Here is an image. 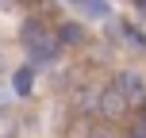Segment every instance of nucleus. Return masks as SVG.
Returning <instances> with one entry per match:
<instances>
[{
  "mask_svg": "<svg viewBox=\"0 0 146 138\" xmlns=\"http://www.w3.org/2000/svg\"><path fill=\"white\" fill-rule=\"evenodd\" d=\"M19 38H23V46L31 54V65H54L58 61V38H54V31L42 19H27Z\"/></svg>",
  "mask_w": 146,
  "mask_h": 138,
  "instance_id": "nucleus-1",
  "label": "nucleus"
},
{
  "mask_svg": "<svg viewBox=\"0 0 146 138\" xmlns=\"http://www.w3.org/2000/svg\"><path fill=\"white\" fill-rule=\"evenodd\" d=\"M111 88H115L127 104H139L142 96H146V77H142L139 69H119L115 77H111Z\"/></svg>",
  "mask_w": 146,
  "mask_h": 138,
  "instance_id": "nucleus-2",
  "label": "nucleus"
},
{
  "mask_svg": "<svg viewBox=\"0 0 146 138\" xmlns=\"http://www.w3.org/2000/svg\"><path fill=\"white\" fill-rule=\"evenodd\" d=\"M123 108H131V104L123 100V96L115 92V88H104V92H96V111L100 115H108V119H115V115H123Z\"/></svg>",
  "mask_w": 146,
  "mask_h": 138,
  "instance_id": "nucleus-3",
  "label": "nucleus"
},
{
  "mask_svg": "<svg viewBox=\"0 0 146 138\" xmlns=\"http://www.w3.org/2000/svg\"><path fill=\"white\" fill-rule=\"evenodd\" d=\"M111 31L119 35V42H127L131 50H142L146 54V31H139L135 23H123V19H111Z\"/></svg>",
  "mask_w": 146,
  "mask_h": 138,
  "instance_id": "nucleus-4",
  "label": "nucleus"
},
{
  "mask_svg": "<svg viewBox=\"0 0 146 138\" xmlns=\"http://www.w3.org/2000/svg\"><path fill=\"white\" fill-rule=\"evenodd\" d=\"M69 4L77 8L85 19H96V23L111 19V4H108V0H69Z\"/></svg>",
  "mask_w": 146,
  "mask_h": 138,
  "instance_id": "nucleus-5",
  "label": "nucleus"
},
{
  "mask_svg": "<svg viewBox=\"0 0 146 138\" xmlns=\"http://www.w3.org/2000/svg\"><path fill=\"white\" fill-rule=\"evenodd\" d=\"M54 38H58V46H81L85 42V27L81 23H62L54 31Z\"/></svg>",
  "mask_w": 146,
  "mask_h": 138,
  "instance_id": "nucleus-6",
  "label": "nucleus"
},
{
  "mask_svg": "<svg viewBox=\"0 0 146 138\" xmlns=\"http://www.w3.org/2000/svg\"><path fill=\"white\" fill-rule=\"evenodd\" d=\"M35 69H38V65H31V61L15 69V77H12V88H15L19 96H27L31 88H35Z\"/></svg>",
  "mask_w": 146,
  "mask_h": 138,
  "instance_id": "nucleus-7",
  "label": "nucleus"
},
{
  "mask_svg": "<svg viewBox=\"0 0 146 138\" xmlns=\"http://www.w3.org/2000/svg\"><path fill=\"white\" fill-rule=\"evenodd\" d=\"M127 138H146V123H142V119L131 127V131H127Z\"/></svg>",
  "mask_w": 146,
  "mask_h": 138,
  "instance_id": "nucleus-8",
  "label": "nucleus"
},
{
  "mask_svg": "<svg viewBox=\"0 0 146 138\" xmlns=\"http://www.w3.org/2000/svg\"><path fill=\"white\" fill-rule=\"evenodd\" d=\"M8 104H12V92H8V88H0V108H8Z\"/></svg>",
  "mask_w": 146,
  "mask_h": 138,
  "instance_id": "nucleus-9",
  "label": "nucleus"
},
{
  "mask_svg": "<svg viewBox=\"0 0 146 138\" xmlns=\"http://www.w3.org/2000/svg\"><path fill=\"white\" fill-rule=\"evenodd\" d=\"M139 119H142V123H146V96H142V100H139Z\"/></svg>",
  "mask_w": 146,
  "mask_h": 138,
  "instance_id": "nucleus-10",
  "label": "nucleus"
},
{
  "mask_svg": "<svg viewBox=\"0 0 146 138\" xmlns=\"http://www.w3.org/2000/svg\"><path fill=\"white\" fill-rule=\"evenodd\" d=\"M139 15H142V23H146V0H139Z\"/></svg>",
  "mask_w": 146,
  "mask_h": 138,
  "instance_id": "nucleus-11",
  "label": "nucleus"
},
{
  "mask_svg": "<svg viewBox=\"0 0 146 138\" xmlns=\"http://www.w3.org/2000/svg\"><path fill=\"white\" fill-rule=\"evenodd\" d=\"M88 138H104V134H88Z\"/></svg>",
  "mask_w": 146,
  "mask_h": 138,
  "instance_id": "nucleus-12",
  "label": "nucleus"
}]
</instances>
